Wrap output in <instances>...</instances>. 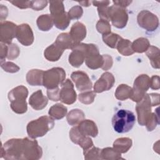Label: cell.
Listing matches in <instances>:
<instances>
[{"mask_svg":"<svg viewBox=\"0 0 160 160\" xmlns=\"http://www.w3.org/2000/svg\"><path fill=\"white\" fill-rule=\"evenodd\" d=\"M28 96V88L22 85L18 86L9 92L8 96L11 102V108L13 112L21 114L27 111L28 104L26 99Z\"/></svg>","mask_w":160,"mask_h":160,"instance_id":"1","label":"cell"},{"mask_svg":"<svg viewBox=\"0 0 160 160\" xmlns=\"http://www.w3.org/2000/svg\"><path fill=\"white\" fill-rule=\"evenodd\" d=\"M54 126L53 119L48 116H42L36 120L30 121L26 127L28 136L32 139L44 136Z\"/></svg>","mask_w":160,"mask_h":160,"instance_id":"2","label":"cell"},{"mask_svg":"<svg viewBox=\"0 0 160 160\" xmlns=\"http://www.w3.org/2000/svg\"><path fill=\"white\" fill-rule=\"evenodd\" d=\"M135 122L136 118L134 113L126 109L118 111L112 119V127L118 133L129 132L133 128Z\"/></svg>","mask_w":160,"mask_h":160,"instance_id":"3","label":"cell"},{"mask_svg":"<svg viewBox=\"0 0 160 160\" xmlns=\"http://www.w3.org/2000/svg\"><path fill=\"white\" fill-rule=\"evenodd\" d=\"M23 139L13 138L7 141L1 146V158L5 159H22Z\"/></svg>","mask_w":160,"mask_h":160,"instance_id":"4","label":"cell"},{"mask_svg":"<svg viewBox=\"0 0 160 160\" xmlns=\"http://www.w3.org/2000/svg\"><path fill=\"white\" fill-rule=\"evenodd\" d=\"M65 78L66 72L62 68H52L44 72L42 85L48 89H54L61 85Z\"/></svg>","mask_w":160,"mask_h":160,"instance_id":"5","label":"cell"},{"mask_svg":"<svg viewBox=\"0 0 160 160\" xmlns=\"http://www.w3.org/2000/svg\"><path fill=\"white\" fill-rule=\"evenodd\" d=\"M84 50L86 66L91 69L101 68L104 63V59L102 55L99 54L98 46L91 43H84Z\"/></svg>","mask_w":160,"mask_h":160,"instance_id":"6","label":"cell"},{"mask_svg":"<svg viewBox=\"0 0 160 160\" xmlns=\"http://www.w3.org/2000/svg\"><path fill=\"white\" fill-rule=\"evenodd\" d=\"M150 82L151 79L147 74L138 76L134 80L132 93L130 99L136 102L141 101L146 94V92L150 88Z\"/></svg>","mask_w":160,"mask_h":160,"instance_id":"7","label":"cell"},{"mask_svg":"<svg viewBox=\"0 0 160 160\" xmlns=\"http://www.w3.org/2000/svg\"><path fill=\"white\" fill-rule=\"evenodd\" d=\"M42 149L36 139L23 138V160H38L41 158Z\"/></svg>","mask_w":160,"mask_h":160,"instance_id":"8","label":"cell"},{"mask_svg":"<svg viewBox=\"0 0 160 160\" xmlns=\"http://www.w3.org/2000/svg\"><path fill=\"white\" fill-rule=\"evenodd\" d=\"M153 106L149 94H146L141 101L138 102L136 106L138 114V123L141 126H145L152 112L151 107Z\"/></svg>","mask_w":160,"mask_h":160,"instance_id":"9","label":"cell"},{"mask_svg":"<svg viewBox=\"0 0 160 160\" xmlns=\"http://www.w3.org/2000/svg\"><path fill=\"white\" fill-rule=\"evenodd\" d=\"M109 18L114 27L122 29L127 24L128 14L126 8L112 5L109 7Z\"/></svg>","mask_w":160,"mask_h":160,"instance_id":"10","label":"cell"},{"mask_svg":"<svg viewBox=\"0 0 160 160\" xmlns=\"http://www.w3.org/2000/svg\"><path fill=\"white\" fill-rule=\"evenodd\" d=\"M137 21L139 26L148 31H154L159 26V19L157 16L148 10L140 11Z\"/></svg>","mask_w":160,"mask_h":160,"instance_id":"11","label":"cell"},{"mask_svg":"<svg viewBox=\"0 0 160 160\" xmlns=\"http://www.w3.org/2000/svg\"><path fill=\"white\" fill-rule=\"evenodd\" d=\"M59 92L60 101L66 104H72L76 101V92L74 89V85L69 79H67L61 85Z\"/></svg>","mask_w":160,"mask_h":160,"instance_id":"12","label":"cell"},{"mask_svg":"<svg viewBox=\"0 0 160 160\" xmlns=\"http://www.w3.org/2000/svg\"><path fill=\"white\" fill-rule=\"evenodd\" d=\"M17 26L10 21H2L0 24V40L6 44H11L12 40L16 37Z\"/></svg>","mask_w":160,"mask_h":160,"instance_id":"13","label":"cell"},{"mask_svg":"<svg viewBox=\"0 0 160 160\" xmlns=\"http://www.w3.org/2000/svg\"><path fill=\"white\" fill-rule=\"evenodd\" d=\"M16 38L23 46H28L34 42V34L28 24L23 23L17 26Z\"/></svg>","mask_w":160,"mask_h":160,"instance_id":"14","label":"cell"},{"mask_svg":"<svg viewBox=\"0 0 160 160\" xmlns=\"http://www.w3.org/2000/svg\"><path fill=\"white\" fill-rule=\"evenodd\" d=\"M71 79L75 83L77 89L79 91L91 90L92 83L88 75L83 71H74L71 75Z\"/></svg>","mask_w":160,"mask_h":160,"instance_id":"15","label":"cell"},{"mask_svg":"<svg viewBox=\"0 0 160 160\" xmlns=\"http://www.w3.org/2000/svg\"><path fill=\"white\" fill-rule=\"evenodd\" d=\"M115 79L112 74L109 72H105L95 82L94 91L97 93H101L108 91L112 88Z\"/></svg>","mask_w":160,"mask_h":160,"instance_id":"16","label":"cell"},{"mask_svg":"<svg viewBox=\"0 0 160 160\" xmlns=\"http://www.w3.org/2000/svg\"><path fill=\"white\" fill-rule=\"evenodd\" d=\"M71 50L72 52L69 56V62L72 66L79 68L85 60L84 43L79 42L75 44Z\"/></svg>","mask_w":160,"mask_h":160,"instance_id":"17","label":"cell"},{"mask_svg":"<svg viewBox=\"0 0 160 160\" xmlns=\"http://www.w3.org/2000/svg\"><path fill=\"white\" fill-rule=\"evenodd\" d=\"M29 103L32 109L36 111L42 110L48 103V98L43 95L41 90L33 92L29 99Z\"/></svg>","mask_w":160,"mask_h":160,"instance_id":"18","label":"cell"},{"mask_svg":"<svg viewBox=\"0 0 160 160\" xmlns=\"http://www.w3.org/2000/svg\"><path fill=\"white\" fill-rule=\"evenodd\" d=\"M79 132L84 136L95 138L98 134V129L96 123L90 119H84L78 126Z\"/></svg>","mask_w":160,"mask_h":160,"instance_id":"19","label":"cell"},{"mask_svg":"<svg viewBox=\"0 0 160 160\" xmlns=\"http://www.w3.org/2000/svg\"><path fill=\"white\" fill-rule=\"evenodd\" d=\"M69 34L75 44L79 43L86 36V28L84 24L76 22L71 28Z\"/></svg>","mask_w":160,"mask_h":160,"instance_id":"20","label":"cell"},{"mask_svg":"<svg viewBox=\"0 0 160 160\" xmlns=\"http://www.w3.org/2000/svg\"><path fill=\"white\" fill-rule=\"evenodd\" d=\"M64 51L54 42L44 50V56L48 61L55 62L60 59Z\"/></svg>","mask_w":160,"mask_h":160,"instance_id":"21","label":"cell"},{"mask_svg":"<svg viewBox=\"0 0 160 160\" xmlns=\"http://www.w3.org/2000/svg\"><path fill=\"white\" fill-rule=\"evenodd\" d=\"M44 71L34 69L29 71L26 74V81L31 86H42Z\"/></svg>","mask_w":160,"mask_h":160,"instance_id":"22","label":"cell"},{"mask_svg":"<svg viewBox=\"0 0 160 160\" xmlns=\"http://www.w3.org/2000/svg\"><path fill=\"white\" fill-rule=\"evenodd\" d=\"M54 43L64 51L66 49H72L75 44L69 33L67 32H62L59 34Z\"/></svg>","mask_w":160,"mask_h":160,"instance_id":"23","label":"cell"},{"mask_svg":"<svg viewBox=\"0 0 160 160\" xmlns=\"http://www.w3.org/2000/svg\"><path fill=\"white\" fill-rule=\"evenodd\" d=\"M51 16L53 20L54 24L58 29L60 30L66 29L70 23L71 19L69 17L68 12H66V11Z\"/></svg>","mask_w":160,"mask_h":160,"instance_id":"24","label":"cell"},{"mask_svg":"<svg viewBox=\"0 0 160 160\" xmlns=\"http://www.w3.org/2000/svg\"><path fill=\"white\" fill-rule=\"evenodd\" d=\"M132 144V139L129 138H120L113 142V148L121 153L127 152Z\"/></svg>","mask_w":160,"mask_h":160,"instance_id":"25","label":"cell"},{"mask_svg":"<svg viewBox=\"0 0 160 160\" xmlns=\"http://www.w3.org/2000/svg\"><path fill=\"white\" fill-rule=\"evenodd\" d=\"M85 118V114L82 111L79 109H74L69 112L66 116L68 124L71 126L79 124Z\"/></svg>","mask_w":160,"mask_h":160,"instance_id":"26","label":"cell"},{"mask_svg":"<svg viewBox=\"0 0 160 160\" xmlns=\"http://www.w3.org/2000/svg\"><path fill=\"white\" fill-rule=\"evenodd\" d=\"M67 108L62 104L58 103L52 106L48 111L50 117L56 120L62 119L67 114Z\"/></svg>","mask_w":160,"mask_h":160,"instance_id":"27","label":"cell"},{"mask_svg":"<svg viewBox=\"0 0 160 160\" xmlns=\"http://www.w3.org/2000/svg\"><path fill=\"white\" fill-rule=\"evenodd\" d=\"M146 54L149 59L152 67L155 69H159V49L158 47L150 46L146 51Z\"/></svg>","mask_w":160,"mask_h":160,"instance_id":"28","label":"cell"},{"mask_svg":"<svg viewBox=\"0 0 160 160\" xmlns=\"http://www.w3.org/2000/svg\"><path fill=\"white\" fill-rule=\"evenodd\" d=\"M36 24L39 29L42 31H48L54 25L52 16L50 14L39 16L37 19Z\"/></svg>","mask_w":160,"mask_h":160,"instance_id":"29","label":"cell"},{"mask_svg":"<svg viewBox=\"0 0 160 160\" xmlns=\"http://www.w3.org/2000/svg\"><path fill=\"white\" fill-rule=\"evenodd\" d=\"M116 49L119 53L125 56H131L134 52L132 49V42L128 39H123L122 37L116 46Z\"/></svg>","mask_w":160,"mask_h":160,"instance_id":"30","label":"cell"},{"mask_svg":"<svg viewBox=\"0 0 160 160\" xmlns=\"http://www.w3.org/2000/svg\"><path fill=\"white\" fill-rule=\"evenodd\" d=\"M132 93V88L127 84H121L118 86L115 91V97L117 99L124 101L130 98Z\"/></svg>","mask_w":160,"mask_h":160,"instance_id":"31","label":"cell"},{"mask_svg":"<svg viewBox=\"0 0 160 160\" xmlns=\"http://www.w3.org/2000/svg\"><path fill=\"white\" fill-rule=\"evenodd\" d=\"M149 46L150 43L148 39L142 37L134 40L132 43V49L133 51L138 53H142L146 52Z\"/></svg>","mask_w":160,"mask_h":160,"instance_id":"32","label":"cell"},{"mask_svg":"<svg viewBox=\"0 0 160 160\" xmlns=\"http://www.w3.org/2000/svg\"><path fill=\"white\" fill-rule=\"evenodd\" d=\"M101 156L102 159L107 160H118L122 159L121 153L115 150L113 148H105L101 149Z\"/></svg>","mask_w":160,"mask_h":160,"instance_id":"33","label":"cell"},{"mask_svg":"<svg viewBox=\"0 0 160 160\" xmlns=\"http://www.w3.org/2000/svg\"><path fill=\"white\" fill-rule=\"evenodd\" d=\"M103 42L111 48H116V46L121 39V36L118 34L110 32L106 34L102 35Z\"/></svg>","mask_w":160,"mask_h":160,"instance_id":"34","label":"cell"},{"mask_svg":"<svg viewBox=\"0 0 160 160\" xmlns=\"http://www.w3.org/2000/svg\"><path fill=\"white\" fill-rule=\"evenodd\" d=\"M101 149L94 146L87 150L83 151V154L85 159H102L101 156Z\"/></svg>","mask_w":160,"mask_h":160,"instance_id":"35","label":"cell"},{"mask_svg":"<svg viewBox=\"0 0 160 160\" xmlns=\"http://www.w3.org/2000/svg\"><path fill=\"white\" fill-rule=\"evenodd\" d=\"M87 136L82 135L79 131L78 126H74L69 131V138L70 139L72 142L74 144H81V142L84 140V139Z\"/></svg>","mask_w":160,"mask_h":160,"instance_id":"36","label":"cell"},{"mask_svg":"<svg viewBox=\"0 0 160 160\" xmlns=\"http://www.w3.org/2000/svg\"><path fill=\"white\" fill-rule=\"evenodd\" d=\"M49 11L51 16H54L65 12L63 2L61 1H50Z\"/></svg>","mask_w":160,"mask_h":160,"instance_id":"37","label":"cell"},{"mask_svg":"<svg viewBox=\"0 0 160 160\" xmlns=\"http://www.w3.org/2000/svg\"><path fill=\"white\" fill-rule=\"evenodd\" d=\"M96 97V93L94 91H88L80 93L78 96L79 101L84 104H90L94 102Z\"/></svg>","mask_w":160,"mask_h":160,"instance_id":"38","label":"cell"},{"mask_svg":"<svg viewBox=\"0 0 160 160\" xmlns=\"http://www.w3.org/2000/svg\"><path fill=\"white\" fill-rule=\"evenodd\" d=\"M97 31L103 34H106L111 32V25L109 21L104 19H99L96 24Z\"/></svg>","mask_w":160,"mask_h":160,"instance_id":"39","label":"cell"},{"mask_svg":"<svg viewBox=\"0 0 160 160\" xmlns=\"http://www.w3.org/2000/svg\"><path fill=\"white\" fill-rule=\"evenodd\" d=\"M159 124V119L158 114H156L155 112H152L149 118L146 122V126L147 130L148 131H153L157 126L158 124Z\"/></svg>","mask_w":160,"mask_h":160,"instance_id":"40","label":"cell"},{"mask_svg":"<svg viewBox=\"0 0 160 160\" xmlns=\"http://www.w3.org/2000/svg\"><path fill=\"white\" fill-rule=\"evenodd\" d=\"M8 52L7 58L9 60H13L17 58L20 53L19 48L17 44L11 43L8 45Z\"/></svg>","mask_w":160,"mask_h":160,"instance_id":"41","label":"cell"},{"mask_svg":"<svg viewBox=\"0 0 160 160\" xmlns=\"http://www.w3.org/2000/svg\"><path fill=\"white\" fill-rule=\"evenodd\" d=\"M70 19H78L81 18L83 14L82 8L80 6L72 7L68 12Z\"/></svg>","mask_w":160,"mask_h":160,"instance_id":"42","label":"cell"},{"mask_svg":"<svg viewBox=\"0 0 160 160\" xmlns=\"http://www.w3.org/2000/svg\"><path fill=\"white\" fill-rule=\"evenodd\" d=\"M1 67L4 71L10 73L17 72L20 69V68L18 66L10 61H4L1 63Z\"/></svg>","mask_w":160,"mask_h":160,"instance_id":"43","label":"cell"},{"mask_svg":"<svg viewBox=\"0 0 160 160\" xmlns=\"http://www.w3.org/2000/svg\"><path fill=\"white\" fill-rule=\"evenodd\" d=\"M48 1L44 0L30 1V8L35 11L42 10L48 5Z\"/></svg>","mask_w":160,"mask_h":160,"instance_id":"44","label":"cell"},{"mask_svg":"<svg viewBox=\"0 0 160 160\" xmlns=\"http://www.w3.org/2000/svg\"><path fill=\"white\" fill-rule=\"evenodd\" d=\"M59 92H60L59 88L58 87L54 89H48L47 90V95H48V98L50 100H51L52 101H58L60 100Z\"/></svg>","mask_w":160,"mask_h":160,"instance_id":"45","label":"cell"},{"mask_svg":"<svg viewBox=\"0 0 160 160\" xmlns=\"http://www.w3.org/2000/svg\"><path fill=\"white\" fill-rule=\"evenodd\" d=\"M98 12L100 19L109 21V7L108 6H100L98 7Z\"/></svg>","mask_w":160,"mask_h":160,"instance_id":"46","label":"cell"},{"mask_svg":"<svg viewBox=\"0 0 160 160\" xmlns=\"http://www.w3.org/2000/svg\"><path fill=\"white\" fill-rule=\"evenodd\" d=\"M102 56L104 59V63L101 69L104 71H107L110 68H111L112 66V64H113L112 58L111 56L108 54H103Z\"/></svg>","mask_w":160,"mask_h":160,"instance_id":"47","label":"cell"},{"mask_svg":"<svg viewBox=\"0 0 160 160\" xmlns=\"http://www.w3.org/2000/svg\"><path fill=\"white\" fill-rule=\"evenodd\" d=\"M9 2L12 4L14 6L18 8L24 9L30 8V1H9Z\"/></svg>","mask_w":160,"mask_h":160,"instance_id":"48","label":"cell"},{"mask_svg":"<svg viewBox=\"0 0 160 160\" xmlns=\"http://www.w3.org/2000/svg\"><path fill=\"white\" fill-rule=\"evenodd\" d=\"M150 82V88L152 89L158 90L160 88V84H159V76H152L151 78Z\"/></svg>","mask_w":160,"mask_h":160,"instance_id":"49","label":"cell"},{"mask_svg":"<svg viewBox=\"0 0 160 160\" xmlns=\"http://www.w3.org/2000/svg\"><path fill=\"white\" fill-rule=\"evenodd\" d=\"M8 52V46L2 42H1V50H0V57L1 63L3 62L6 58H7Z\"/></svg>","mask_w":160,"mask_h":160,"instance_id":"50","label":"cell"},{"mask_svg":"<svg viewBox=\"0 0 160 160\" xmlns=\"http://www.w3.org/2000/svg\"><path fill=\"white\" fill-rule=\"evenodd\" d=\"M112 2L114 3V5L119 6V7H122V8H126V7L128 6L131 2L132 1H125V0H120V1H113Z\"/></svg>","mask_w":160,"mask_h":160,"instance_id":"51","label":"cell"},{"mask_svg":"<svg viewBox=\"0 0 160 160\" xmlns=\"http://www.w3.org/2000/svg\"><path fill=\"white\" fill-rule=\"evenodd\" d=\"M8 8L3 6L2 4H1V22H2L4 19H6V18L8 16Z\"/></svg>","mask_w":160,"mask_h":160,"instance_id":"52","label":"cell"},{"mask_svg":"<svg viewBox=\"0 0 160 160\" xmlns=\"http://www.w3.org/2000/svg\"><path fill=\"white\" fill-rule=\"evenodd\" d=\"M92 4L94 6L100 7V6H108L110 3L109 1H91Z\"/></svg>","mask_w":160,"mask_h":160,"instance_id":"53","label":"cell"},{"mask_svg":"<svg viewBox=\"0 0 160 160\" xmlns=\"http://www.w3.org/2000/svg\"><path fill=\"white\" fill-rule=\"evenodd\" d=\"M78 2H79L81 5L83 6L88 7V6H90L91 2V1H79Z\"/></svg>","mask_w":160,"mask_h":160,"instance_id":"54","label":"cell"}]
</instances>
